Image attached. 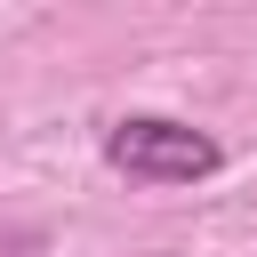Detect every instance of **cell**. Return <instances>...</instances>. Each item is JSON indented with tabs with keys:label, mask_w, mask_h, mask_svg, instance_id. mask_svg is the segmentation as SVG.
Listing matches in <instances>:
<instances>
[{
	"label": "cell",
	"mask_w": 257,
	"mask_h": 257,
	"mask_svg": "<svg viewBox=\"0 0 257 257\" xmlns=\"http://www.w3.org/2000/svg\"><path fill=\"white\" fill-rule=\"evenodd\" d=\"M104 161L137 185H201L225 169V145L193 120H169V112H128L104 128Z\"/></svg>",
	"instance_id": "6da1fadb"
}]
</instances>
